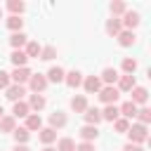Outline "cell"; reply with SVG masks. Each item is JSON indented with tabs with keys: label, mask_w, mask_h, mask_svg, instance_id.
Instances as JSON below:
<instances>
[{
	"label": "cell",
	"mask_w": 151,
	"mask_h": 151,
	"mask_svg": "<svg viewBox=\"0 0 151 151\" xmlns=\"http://www.w3.org/2000/svg\"><path fill=\"white\" fill-rule=\"evenodd\" d=\"M125 134H127L130 144H139V146L149 139V130H146V125H142V123H130V130H127Z\"/></svg>",
	"instance_id": "6da1fadb"
},
{
	"label": "cell",
	"mask_w": 151,
	"mask_h": 151,
	"mask_svg": "<svg viewBox=\"0 0 151 151\" xmlns=\"http://www.w3.org/2000/svg\"><path fill=\"white\" fill-rule=\"evenodd\" d=\"M28 90L33 92V94H42L45 92V87L50 85L47 83V78H45V73H31V78H28Z\"/></svg>",
	"instance_id": "7a4b0ae2"
},
{
	"label": "cell",
	"mask_w": 151,
	"mask_h": 151,
	"mask_svg": "<svg viewBox=\"0 0 151 151\" xmlns=\"http://www.w3.org/2000/svg\"><path fill=\"white\" fill-rule=\"evenodd\" d=\"M97 97H99V99L104 101V106H106V104H116L118 97H120V92L116 90V85H104V87L97 92Z\"/></svg>",
	"instance_id": "3957f363"
},
{
	"label": "cell",
	"mask_w": 151,
	"mask_h": 151,
	"mask_svg": "<svg viewBox=\"0 0 151 151\" xmlns=\"http://www.w3.org/2000/svg\"><path fill=\"white\" fill-rule=\"evenodd\" d=\"M139 12L137 9H127L125 14H123V19H120V26L125 28V31H134L137 26H139Z\"/></svg>",
	"instance_id": "277c9868"
},
{
	"label": "cell",
	"mask_w": 151,
	"mask_h": 151,
	"mask_svg": "<svg viewBox=\"0 0 151 151\" xmlns=\"http://www.w3.org/2000/svg\"><path fill=\"white\" fill-rule=\"evenodd\" d=\"M9 78H12V83H14V85H26V83H28V78H31V68H28V66L14 68V71L9 73Z\"/></svg>",
	"instance_id": "5b68a950"
},
{
	"label": "cell",
	"mask_w": 151,
	"mask_h": 151,
	"mask_svg": "<svg viewBox=\"0 0 151 151\" xmlns=\"http://www.w3.org/2000/svg\"><path fill=\"white\" fill-rule=\"evenodd\" d=\"M24 94H26V85H14V83H12V85L5 90V97H7L12 104H14V101H21Z\"/></svg>",
	"instance_id": "8992f818"
},
{
	"label": "cell",
	"mask_w": 151,
	"mask_h": 151,
	"mask_svg": "<svg viewBox=\"0 0 151 151\" xmlns=\"http://www.w3.org/2000/svg\"><path fill=\"white\" fill-rule=\"evenodd\" d=\"M83 118H85V125H99L101 123V109H97V106H87L85 109V113H83Z\"/></svg>",
	"instance_id": "52a82bcc"
},
{
	"label": "cell",
	"mask_w": 151,
	"mask_h": 151,
	"mask_svg": "<svg viewBox=\"0 0 151 151\" xmlns=\"http://www.w3.org/2000/svg\"><path fill=\"white\" fill-rule=\"evenodd\" d=\"M83 87H85V92H87V94H97L104 85H101L99 76H87V78H83Z\"/></svg>",
	"instance_id": "ba28073f"
},
{
	"label": "cell",
	"mask_w": 151,
	"mask_h": 151,
	"mask_svg": "<svg viewBox=\"0 0 151 151\" xmlns=\"http://www.w3.org/2000/svg\"><path fill=\"white\" fill-rule=\"evenodd\" d=\"M137 85V80H134V76H118V80H116V90L118 92H130L132 87Z\"/></svg>",
	"instance_id": "9c48e42d"
},
{
	"label": "cell",
	"mask_w": 151,
	"mask_h": 151,
	"mask_svg": "<svg viewBox=\"0 0 151 151\" xmlns=\"http://www.w3.org/2000/svg\"><path fill=\"white\" fill-rule=\"evenodd\" d=\"M130 92H132V99H130L132 104H137V106L146 104V99H149V90H146V87H142V85H134Z\"/></svg>",
	"instance_id": "30bf717a"
},
{
	"label": "cell",
	"mask_w": 151,
	"mask_h": 151,
	"mask_svg": "<svg viewBox=\"0 0 151 151\" xmlns=\"http://www.w3.org/2000/svg\"><path fill=\"white\" fill-rule=\"evenodd\" d=\"M28 109H31V113H40L42 109H45V104H47V99L42 97V94H28Z\"/></svg>",
	"instance_id": "8fae6325"
},
{
	"label": "cell",
	"mask_w": 151,
	"mask_h": 151,
	"mask_svg": "<svg viewBox=\"0 0 151 151\" xmlns=\"http://www.w3.org/2000/svg\"><path fill=\"white\" fill-rule=\"evenodd\" d=\"M66 123H68V116L64 111H54V113H50V125L47 127L59 130V127H66Z\"/></svg>",
	"instance_id": "7c38bea8"
},
{
	"label": "cell",
	"mask_w": 151,
	"mask_h": 151,
	"mask_svg": "<svg viewBox=\"0 0 151 151\" xmlns=\"http://www.w3.org/2000/svg\"><path fill=\"white\" fill-rule=\"evenodd\" d=\"M118 68H113V66H106L104 71H101V76H99V80H101V85H116V80H118Z\"/></svg>",
	"instance_id": "4fadbf2b"
},
{
	"label": "cell",
	"mask_w": 151,
	"mask_h": 151,
	"mask_svg": "<svg viewBox=\"0 0 151 151\" xmlns=\"http://www.w3.org/2000/svg\"><path fill=\"white\" fill-rule=\"evenodd\" d=\"M137 109H139V106H137V104H132L130 99H127V101H123V104L118 106V111H120V118H125V120H132V118L137 116Z\"/></svg>",
	"instance_id": "5bb4252c"
},
{
	"label": "cell",
	"mask_w": 151,
	"mask_h": 151,
	"mask_svg": "<svg viewBox=\"0 0 151 151\" xmlns=\"http://www.w3.org/2000/svg\"><path fill=\"white\" fill-rule=\"evenodd\" d=\"M71 111H76V113H85V109L90 106L87 104V97L85 94H76V97H71Z\"/></svg>",
	"instance_id": "9a60e30c"
},
{
	"label": "cell",
	"mask_w": 151,
	"mask_h": 151,
	"mask_svg": "<svg viewBox=\"0 0 151 151\" xmlns=\"http://www.w3.org/2000/svg\"><path fill=\"white\" fill-rule=\"evenodd\" d=\"M78 134H80V142H94V139L99 137V127H94V125H83Z\"/></svg>",
	"instance_id": "2e32d148"
},
{
	"label": "cell",
	"mask_w": 151,
	"mask_h": 151,
	"mask_svg": "<svg viewBox=\"0 0 151 151\" xmlns=\"http://www.w3.org/2000/svg\"><path fill=\"white\" fill-rule=\"evenodd\" d=\"M26 42H28V35H26L24 31H19V33H12V35H9V45H12V50H24V47H26Z\"/></svg>",
	"instance_id": "e0dca14e"
},
{
	"label": "cell",
	"mask_w": 151,
	"mask_h": 151,
	"mask_svg": "<svg viewBox=\"0 0 151 151\" xmlns=\"http://www.w3.org/2000/svg\"><path fill=\"white\" fill-rule=\"evenodd\" d=\"M116 38H118V45H120V47H130V45H134V42H137L134 31H125V28H123Z\"/></svg>",
	"instance_id": "ac0fdd59"
},
{
	"label": "cell",
	"mask_w": 151,
	"mask_h": 151,
	"mask_svg": "<svg viewBox=\"0 0 151 151\" xmlns=\"http://www.w3.org/2000/svg\"><path fill=\"white\" fill-rule=\"evenodd\" d=\"M64 76H66V71L61 66H50V71L45 73L47 83H64Z\"/></svg>",
	"instance_id": "d6986e66"
},
{
	"label": "cell",
	"mask_w": 151,
	"mask_h": 151,
	"mask_svg": "<svg viewBox=\"0 0 151 151\" xmlns=\"http://www.w3.org/2000/svg\"><path fill=\"white\" fill-rule=\"evenodd\" d=\"M64 83H66L68 87H73V90H76V87H80V85H83V73L73 68V71H68V73L64 76Z\"/></svg>",
	"instance_id": "ffe728a7"
},
{
	"label": "cell",
	"mask_w": 151,
	"mask_h": 151,
	"mask_svg": "<svg viewBox=\"0 0 151 151\" xmlns=\"http://www.w3.org/2000/svg\"><path fill=\"white\" fill-rule=\"evenodd\" d=\"M28 113H31V109H28V104H26L24 99H21V101H14V104H12V113H9V116H14L17 120H19V118H26Z\"/></svg>",
	"instance_id": "44dd1931"
},
{
	"label": "cell",
	"mask_w": 151,
	"mask_h": 151,
	"mask_svg": "<svg viewBox=\"0 0 151 151\" xmlns=\"http://www.w3.org/2000/svg\"><path fill=\"white\" fill-rule=\"evenodd\" d=\"M116 118H120L118 104H106V106L101 109V120H109V123H113Z\"/></svg>",
	"instance_id": "7402d4cb"
},
{
	"label": "cell",
	"mask_w": 151,
	"mask_h": 151,
	"mask_svg": "<svg viewBox=\"0 0 151 151\" xmlns=\"http://www.w3.org/2000/svg\"><path fill=\"white\" fill-rule=\"evenodd\" d=\"M38 139H40L45 146H50L52 142H57V130H52V127H40V130H38Z\"/></svg>",
	"instance_id": "603a6c76"
},
{
	"label": "cell",
	"mask_w": 151,
	"mask_h": 151,
	"mask_svg": "<svg viewBox=\"0 0 151 151\" xmlns=\"http://www.w3.org/2000/svg\"><path fill=\"white\" fill-rule=\"evenodd\" d=\"M40 50H42V45H40L38 40H28L26 47H24V54H26L28 59H38V57H40Z\"/></svg>",
	"instance_id": "cb8c5ba5"
},
{
	"label": "cell",
	"mask_w": 151,
	"mask_h": 151,
	"mask_svg": "<svg viewBox=\"0 0 151 151\" xmlns=\"http://www.w3.org/2000/svg\"><path fill=\"white\" fill-rule=\"evenodd\" d=\"M28 132H35V130H40L42 127V118H40V113H28L26 116V125H24Z\"/></svg>",
	"instance_id": "d4e9b609"
},
{
	"label": "cell",
	"mask_w": 151,
	"mask_h": 151,
	"mask_svg": "<svg viewBox=\"0 0 151 151\" xmlns=\"http://www.w3.org/2000/svg\"><path fill=\"white\" fill-rule=\"evenodd\" d=\"M9 61L14 64V68H21V66H26V64H28V57L24 54V50H12Z\"/></svg>",
	"instance_id": "484cf974"
},
{
	"label": "cell",
	"mask_w": 151,
	"mask_h": 151,
	"mask_svg": "<svg viewBox=\"0 0 151 151\" xmlns=\"http://www.w3.org/2000/svg\"><path fill=\"white\" fill-rule=\"evenodd\" d=\"M14 127H17V118L14 116H2V120H0V132H7V134H12L14 132Z\"/></svg>",
	"instance_id": "4316f807"
},
{
	"label": "cell",
	"mask_w": 151,
	"mask_h": 151,
	"mask_svg": "<svg viewBox=\"0 0 151 151\" xmlns=\"http://www.w3.org/2000/svg\"><path fill=\"white\" fill-rule=\"evenodd\" d=\"M123 31V26H120V19H116V17H111L109 21H106V33L111 35V38H116L118 33Z\"/></svg>",
	"instance_id": "83f0119b"
},
{
	"label": "cell",
	"mask_w": 151,
	"mask_h": 151,
	"mask_svg": "<svg viewBox=\"0 0 151 151\" xmlns=\"http://www.w3.org/2000/svg\"><path fill=\"white\" fill-rule=\"evenodd\" d=\"M12 137H14V142H17V144H26V142H28V137H31V132H28L24 125H19V127H14Z\"/></svg>",
	"instance_id": "f1b7e54d"
},
{
	"label": "cell",
	"mask_w": 151,
	"mask_h": 151,
	"mask_svg": "<svg viewBox=\"0 0 151 151\" xmlns=\"http://www.w3.org/2000/svg\"><path fill=\"white\" fill-rule=\"evenodd\" d=\"M57 151H76V139H71V137H59V139H57Z\"/></svg>",
	"instance_id": "f546056e"
},
{
	"label": "cell",
	"mask_w": 151,
	"mask_h": 151,
	"mask_svg": "<svg viewBox=\"0 0 151 151\" xmlns=\"http://www.w3.org/2000/svg\"><path fill=\"white\" fill-rule=\"evenodd\" d=\"M120 68H123V73H125V76H134V71H137V59L125 57V59H123V64H120Z\"/></svg>",
	"instance_id": "4dcf8cb0"
},
{
	"label": "cell",
	"mask_w": 151,
	"mask_h": 151,
	"mask_svg": "<svg viewBox=\"0 0 151 151\" xmlns=\"http://www.w3.org/2000/svg\"><path fill=\"white\" fill-rule=\"evenodd\" d=\"M7 9L12 12V17H21L24 9H26V5H24L21 0H9V2H7Z\"/></svg>",
	"instance_id": "1f68e13d"
},
{
	"label": "cell",
	"mask_w": 151,
	"mask_h": 151,
	"mask_svg": "<svg viewBox=\"0 0 151 151\" xmlns=\"http://www.w3.org/2000/svg\"><path fill=\"white\" fill-rule=\"evenodd\" d=\"M109 7H111V14H113L116 19H118V17H123V14L127 12V5H125L123 0H113V2L109 5Z\"/></svg>",
	"instance_id": "d6a6232c"
},
{
	"label": "cell",
	"mask_w": 151,
	"mask_h": 151,
	"mask_svg": "<svg viewBox=\"0 0 151 151\" xmlns=\"http://www.w3.org/2000/svg\"><path fill=\"white\" fill-rule=\"evenodd\" d=\"M5 24H7V28H9L12 33H19V31H21V26H24V19H21V17H12V14H9Z\"/></svg>",
	"instance_id": "836d02e7"
},
{
	"label": "cell",
	"mask_w": 151,
	"mask_h": 151,
	"mask_svg": "<svg viewBox=\"0 0 151 151\" xmlns=\"http://www.w3.org/2000/svg\"><path fill=\"white\" fill-rule=\"evenodd\" d=\"M54 57H57V47H54V45H45V47L40 50V57H38V59H42V61H52Z\"/></svg>",
	"instance_id": "e575fe53"
},
{
	"label": "cell",
	"mask_w": 151,
	"mask_h": 151,
	"mask_svg": "<svg viewBox=\"0 0 151 151\" xmlns=\"http://www.w3.org/2000/svg\"><path fill=\"white\" fill-rule=\"evenodd\" d=\"M134 118H139L142 125H149V123H151V111H149L146 106H142V109H137V116H134Z\"/></svg>",
	"instance_id": "d590c367"
},
{
	"label": "cell",
	"mask_w": 151,
	"mask_h": 151,
	"mask_svg": "<svg viewBox=\"0 0 151 151\" xmlns=\"http://www.w3.org/2000/svg\"><path fill=\"white\" fill-rule=\"evenodd\" d=\"M113 130L120 132V134H125V132L130 130V120H125V118H116V120H113Z\"/></svg>",
	"instance_id": "8d00e7d4"
},
{
	"label": "cell",
	"mask_w": 151,
	"mask_h": 151,
	"mask_svg": "<svg viewBox=\"0 0 151 151\" xmlns=\"http://www.w3.org/2000/svg\"><path fill=\"white\" fill-rule=\"evenodd\" d=\"M9 85H12V78H9V73L0 68V90H7Z\"/></svg>",
	"instance_id": "74e56055"
},
{
	"label": "cell",
	"mask_w": 151,
	"mask_h": 151,
	"mask_svg": "<svg viewBox=\"0 0 151 151\" xmlns=\"http://www.w3.org/2000/svg\"><path fill=\"white\" fill-rule=\"evenodd\" d=\"M76 151H97V149H94V142H80L76 144Z\"/></svg>",
	"instance_id": "f35d334b"
},
{
	"label": "cell",
	"mask_w": 151,
	"mask_h": 151,
	"mask_svg": "<svg viewBox=\"0 0 151 151\" xmlns=\"http://www.w3.org/2000/svg\"><path fill=\"white\" fill-rule=\"evenodd\" d=\"M123 151H144V149H142L139 144H130V142H127V144L123 146Z\"/></svg>",
	"instance_id": "ab89813d"
},
{
	"label": "cell",
	"mask_w": 151,
	"mask_h": 151,
	"mask_svg": "<svg viewBox=\"0 0 151 151\" xmlns=\"http://www.w3.org/2000/svg\"><path fill=\"white\" fill-rule=\"evenodd\" d=\"M12 151H31V149H28L26 144H14V149H12Z\"/></svg>",
	"instance_id": "60d3db41"
},
{
	"label": "cell",
	"mask_w": 151,
	"mask_h": 151,
	"mask_svg": "<svg viewBox=\"0 0 151 151\" xmlns=\"http://www.w3.org/2000/svg\"><path fill=\"white\" fill-rule=\"evenodd\" d=\"M2 116H5V109H2V104H0V120H2Z\"/></svg>",
	"instance_id": "b9f144b4"
},
{
	"label": "cell",
	"mask_w": 151,
	"mask_h": 151,
	"mask_svg": "<svg viewBox=\"0 0 151 151\" xmlns=\"http://www.w3.org/2000/svg\"><path fill=\"white\" fill-rule=\"evenodd\" d=\"M42 151H57V149H54V146H45Z\"/></svg>",
	"instance_id": "7bdbcfd3"
},
{
	"label": "cell",
	"mask_w": 151,
	"mask_h": 151,
	"mask_svg": "<svg viewBox=\"0 0 151 151\" xmlns=\"http://www.w3.org/2000/svg\"><path fill=\"white\" fill-rule=\"evenodd\" d=\"M0 19H2V7H0Z\"/></svg>",
	"instance_id": "ee69618b"
}]
</instances>
